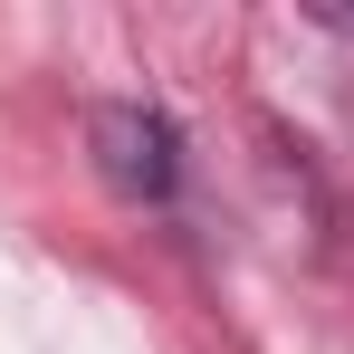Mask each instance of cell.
I'll return each instance as SVG.
<instances>
[{"label": "cell", "mask_w": 354, "mask_h": 354, "mask_svg": "<svg viewBox=\"0 0 354 354\" xmlns=\"http://www.w3.org/2000/svg\"><path fill=\"white\" fill-rule=\"evenodd\" d=\"M86 153L124 201H173L182 182V134L153 106H86Z\"/></svg>", "instance_id": "cell-1"}, {"label": "cell", "mask_w": 354, "mask_h": 354, "mask_svg": "<svg viewBox=\"0 0 354 354\" xmlns=\"http://www.w3.org/2000/svg\"><path fill=\"white\" fill-rule=\"evenodd\" d=\"M316 19H326V29H345V39H354V10H316Z\"/></svg>", "instance_id": "cell-2"}]
</instances>
